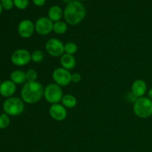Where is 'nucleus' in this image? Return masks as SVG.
Wrapping results in <instances>:
<instances>
[{"label":"nucleus","instance_id":"b1692460","mask_svg":"<svg viewBox=\"0 0 152 152\" xmlns=\"http://www.w3.org/2000/svg\"><path fill=\"white\" fill-rule=\"evenodd\" d=\"M0 3L2 6V8L7 10H11L14 6L13 0H1Z\"/></svg>","mask_w":152,"mask_h":152},{"label":"nucleus","instance_id":"f8f14e48","mask_svg":"<svg viewBox=\"0 0 152 152\" xmlns=\"http://www.w3.org/2000/svg\"><path fill=\"white\" fill-rule=\"evenodd\" d=\"M131 92L136 96L137 98L145 96L147 92V84L143 80L138 79L134 80L132 85Z\"/></svg>","mask_w":152,"mask_h":152},{"label":"nucleus","instance_id":"ddd939ff","mask_svg":"<svg viewBox=\"0 0 152 152\" xmlns=\"http://www.w3.org/2000/svg\"><path fill=\"white\" fill-rule=\"evenodd\" d=\"M16 91V85L10 80L1 82L0 86V95L3 97L9 98L13 96Z\"/></svg>","mask_w":152,"mask_h":152},{"label":"nucleus","instance_id":"bb28decb","mask_svg":"<svg viewBox=\"0 0 152 152\" xmlns=\"http://www.w3.org/2000/svg\"><path fill=\"white\" fill-rule=\"evenodd\" d=\"M33 3L37 7H42L45 4L46 0H32Z\"/></svg>","mask_w":152,"mask_h":152},{"label":"nucleus","instance_id":"9b49d317","mask_svg":"<svg viewBox=\"0 0 152 152\" xmlns=\"http://www.w3.org/2000/svg\"><path fill=\"white\" fill-rule=\"evenodd\" d=\"M49 114L53 120L57 122L64 121L67 118L68 111L61 103L53 104L49 108Z\"/></svg>","mask_w":152,"mask_h":152},{"label":"nucleus","instance_id":"412c9836","mask_svg":"<svg viewBox=\"0 0 152 152\" xmlns=\"http://www.w3.org/2000/svg\"><path fill=\"white\" fill-rule=\"evenodd\" d=\"M10 123V116L5 113L0 114V129H7Z\"/></svg>","mask_w":152,"mask_h":152},{"label":"nucleus","instance_id":"c756f323","mask_svg":"<svg viewBox=\"0 0 152 152\" xmlns=\"http://www.w3.org/2000/svg\"><path fill=\"white\" fill-rule=\"evenodd\" d=\"M2 10H3L2 6H1V3H0V15H1V13H2Z\"/></svg>","mask_w":152,"mask_h":152},{"label":"nucleus","instance_id":"f257e3e1","mask_svg":"<svg viewBox=\"0 0 152 152\" xmlns=\"http://www.w3.org/2000/svg\"><path fill=\"white\" fill-rule=\"evenodd\" d=\"M87 10L84 4L77 0H73L65 6L63 10L65 22L70 25H77L86 18Z\"/></svg>","mask_w":152,"mask_h":152},{"label":"nucleus","instance_id":"2f4dec72","mask_svg":"<svg viewBox=\"0 0 152 152\" xmlns=\"http://www.w3.org/2000/svg\"><path fill=\"white\" fill-rule=\"evenodd\" d=\"M1 80H0V86H1Z\"/></svg>","mask_w":152,"mask_h":152},{"label":"nucleus","instance_id":"423d86ee","mask_svg":"<svg viewBox=\"0 0 152 152\" xmlns=\"http://www.w3.org/2000/svg\"><path fill=\"white\" fill-rule=\"evenodd\" d=\"M10 61L16 66H25L31 62V53L25 48L17 49L12 53Z\"/></svg>","mask_w":152,"mask_h":152},{"label":"nucleus","instance_id":"c85d7f7f","mask_svg":"<svg viewBox=\"0 0 152 152\" xmlns=\"http://www.w3.org/2000/svg\"><path fill=\"white\" fill-rule=\"evenodd\" d=\"M73 0H62V1H63L64 3H65V4H69V3H71V1H72Z\"/></svg>","mask_w":152,"mask_h":152},{"label":"nucleus","instance_id":"f3484780","mask_svg":"<svg viewBox=\"0 0 152 152\" xmlns=\"http://www.w3.org/2000/svg\"><path fill=\"white\" fill-rule=\"evenodd\" d=\"M61 104L66 108H74L77 105V98L74 95L70 94H64L61 100Z\"/></svg>","mask_w":152,"mask_h":152},{"label":"nucleus","instance_id":"dca6fc26","mask_svg":"<svg viewBox=\"0 0 152 152\" xmlns=\"http://www.w3.org/2000/svg\"><path fill=\"white\" fill-rule=\"evenodd\" d=\"M10 80L15 84L17 85H24L27 82L26 78V74L25 71H22V70H14L12 71L10 76Z\"/></svg>","mask_w":152,"mask_h":152},{"label":"nucleus","instance_id":"7c9ffc66","mask_svg":"<svg viewBox=\"0 0 152 152\" xmlns=\"http://www.w3.org/2000/svg\"><path fill=\"white\" fill-rule=\"evenodd\" d=\"M77 1H80V2H81V1H86V0H77Z\"/></svg>","mask_w":152,"mask_h":152},{"label":"nucleus","instance_id":"20e7f679","mask_svg":"<svg viewBox=\"0 0 152 152\" xmlns=\"http://www.w3.org/2000/svg\"><path fill=\"white\" fill-rule=\"evenodd\" d=\"M133 112L137 117L146 119L152 116V101L148 96L137 99L133 103Z\"/></svg>","mask_w":152,"mask_h":152},{"label":"nucleus","instance_id":"4be33fe9","mask_svg":"<svg viewBox=\"0 0 152 152\" xmlns=\"http://www.w3.org/2000/svg\"><path fill=\"white\" fill-rule=\"evenodd\" d=\"M26 74V78L27 81L29 82H34L37 81V78H38V74H37V71L34 68H30L28 71L25 72Z\"/></svg>","mask_w":152,"mask_h":152},{"label":"nucleus","instance_id":"4468645a","mask_svg":"<svg viewBox=\"0 0 152 152\" xmlns=\"http://www.w3.org/2000/svg\"><path fill=\"white\" fill-rule=\"evenodd\" d=\"M60 65L65 69L71 71L74 69L77 65V61L74 55L67 54L64 53L63 55L60 56Z\"/></svg>","mask_w":152,"mask_h":152},{"label":"nucleus","instance_id":"aec40b11","mask_svg":"<svg viewBox=\"0 0 152 152\" xmlns=\"http://www.w3.org/2000/svg\"><path fill=\"white\" fill-rule=\"evenodd\" d=\"M45 59V54L43 51L40 50H36L31 53V61L35 63H39Z\"/></svg>","mask_w":152,"mask_h":152},{"label":"nucleus","instance_id":"5701e85b","mask_svg":"<svg viewBox=\"0 0 152 152\" xmlns=\"http://www.w3.org/2000/svg\"><path fill=\"white\" fill-rule=\"evenodd\" d=\"M14 6L19 10H25L29 5V0H13Z\"/></svg>","mask_w":152,"mask_h":152},{"label":"nucleus","instance_id":"2eb2a0df","mask_svg":"<svg viewBox=\"0 0 152 152\" xmlns=\"http://www.w3.org/2000/svg\"><path fill=\"white\" fill-rule=\"evenodd\" d=\"M48 17L54 23V22L60 21L63 17V10L59 6L53 5L49 8L48 12Z\"/></svg>","mask_w":152,"mask_h":152},{"label":"nucleus","instance_id":"a878e982","mask_svg":"<svg viewBox=\"0 0 152 152\" xmlns=\"http://www.w3.org/2000/svg\"><path fill=\"white\" fill-rule=\"evenodd\" d=\"M126 99H127L128 101H131V102H132L134 103V102H135V101L137 100V98L136 97V96H134V95L131 92V93H129L127 94V96H126Z\"/></svg>","mask_w":152,"mask_h":152},{"label":"nucleus","instance_id":"473e14b6","mask_svg":"<svg viewBox=\"0 0 152 152\" xmlns=\"http://www.w3.org/2000/svg\"><path fill=\"white\" fill-rule=\"evenodd\" d=\"M1 1V0H0V1Z\"/></svg>","mask_w":152,"mask_h":152},{"label":"nucleus","instance_id":"6ab92c4d","mask_svg":"<svg viewBox=\"0 0 152 152\" xmlns=\"http://www.w3.org/2000/svg\"><path fill=\"white\" fill-rule=\"evenodd\" d=\"M77 50H78V47L77 44L73 42H68L65 43L64 46V51H65V53H67V54L74 55L77 53Z\"/></svg>","mask_w":152,"mask_h":152},{"label":"nucleus","instance_id":"a211bd4d","mask_svg":"<svg viewBox=\"0 0 152 152\" xmlns=\"http://www.w3.org/2000/svg\"><path fill=\"white\" fill-rule=\"evenodd\" d=\"M68 31V24L64 21H58L53 23V31L58 35L65 34Z\"/></svg>","mask_w":152,"mask_h":152},{"label":"nucleus","instance_id":"393cba45","mask_svg":"<svg viewBox=\"0 0 152 152\" xmlns=\"http://www.w3.org/2000/svg\"><path fill=\"white\" fill-rule=\"evenodd\" d=\"M82 80V76L79 73H74L71 74V83H79Z\"/></svg>","mask_w":152,"mask_h":152},{"label":"nucleus","instance_id":"7ed1b4c3","mask_svg":"<svg viewBox=\"0 0 152 152\" xmlns=\"http://www.w3.org/2000/svg\"><path fill=\"white\" fill-rule=\"evenodd\" d=\"M4 113L11 117H16L23 113L25 110V102L21 97L11 96L7 98L2 105Z\"/></svg>","mask_w":152,"mask_h":152},{"label":"nucleus","instance_id":"cd10ccee","mask_svg":"<svg viewBox=\"0 0 152 152\" xmlns=\"http://www.w3.org/2000/svg\"><path fill=\"white\" fill-rule=\"evenodd\" d=\"M148 97L152 101V88H151L148 90Z\"/></svg>","mask_w":152,"mask_h":152},{"label":"nucleus","instance_id":"1a4fd4ad","mask_svg":"<svg viewBox=\"0 0 152 152\" xmlns=\"http://www.w3.org/2000/svg\"><path fill=\"white\" fill-rule=\"evenodd\" d=\"M53 22L46 16L39 17L35 22V31L41 36H46L53 31Z\"/></svg>","mask_w":152,"mask_h":152},{"label":"nucleus","instance_id":"6e6552de","mask_svg":"<svg viewBox=\"0 0 152 152\" xmlns=\"http://www.w3.org/2000/svg\"><path fill=\"white\" fill-rule=\"evenodd\" d=\"M63 44L60 39L57 38H50L46 42L45 50L50 56L53 57H59L65 53Z\"/></svg>","mask_w":152,"mask_h":152},{"label":"nucleus","instance_id":"f03ea898","mask_svg":"<svg viewBox=\"0 0 152 152\" xmlns=\"http://www.w3.org/2000/svg\"><path fill=\"white\" fill-rule=\"evenodd\" d=\"M44 88L39 82L27 81L20 91L21 99L27 104L37 103L43 97Z\"/></svg>","mask_w":152,"mask_h":152},{"label":"nucleus","instance_id":"0eeeda50","mask_svg":"<svg viewBox=\"0 0 152 152\" xmlns=\"http://www.w3.org/2000/svg\"><path fill=\"white\" fill-rule=\"evenodd\" d=\"M71 74L70 71L59 67L53 71L52 78L54 83L60 87H65L71 83Z\"/></svg>","mask_w":152,"mask_h":152},{"label":"nucleus","instance_id":"39448f33","mask_svg":"<svg viewBox=\"0 0 152 152\" xmlns=\"http://www.w3.org/2000/svg\"><path fill=\"white\" fill-rule=\"evenodd\" d=\"M63 96L64 94L62 87L58 86L56 83H50L45 87L43 97L48 103L51 105L60 103Z\"/></svg>","mask_w":152,"mask_h":152},{"label":"nucleus","instance_id":"9d476101","mask_svg":"<svg viewBox=\"0 0 152 152\" xmlns=\"http://www.w3.org/2000/svg\"><path fill=\"white\" fill-rule=\"evenodd\" d=\"M17 31L22 38H30L35 32V24L30 19H23L18 25Z\"/></svg>","mask_w":152,"mask_h":152}]
</instances>
